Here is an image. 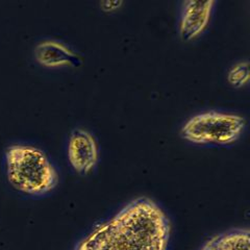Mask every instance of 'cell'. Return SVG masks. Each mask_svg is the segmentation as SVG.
<instances>
[{
	"label": "cell",
	"mask_w": 250,
	"mask_h": 250,
	"mask_svg": "<svg viewBox=\"0 0 250 250\" xmlns=\"http://www.w3.org/2000/svg\"><path fill=\"white\" fill-rule=\"evenodd\" d=\"M170 234L165 212L150 198L140 197L95 226L74 250H168Z\"/></svg>",
	"instance_id": "obj_1"
},
{
	"label": "cell",
	"mask_w": 250,
	"mask_h": 250,
	"mask_svg": "<svg viewBox=\"0 0 250 250\" xmlns=\"http://www.w3.org/2000/svg\"><path fill=\"white\" fill-rule=\"evenodd\" d=\"M6 172L16 190L42 195L57 187L59 175L48 156L30 145H13L6 150Z\"/></svg>",
	"instance_id": "obj_2"
},
{
	"label": "cell",
	"mask_w": 250,
	"mask_h": 250,
	"mask_svg": "<svg viewBox=\"0 0 250 250\" xmlns=\"http://www.w3.org/2000/svg\"><path fill=\"white\" fill-rule=\"evenodd\" d=\"M246 125L242 116L206 112L195 115L183 126L182 137L198 145H229L241 137Z\"/></svg>",
	"instance_id": "obj_3"
},
{
	"label": "cell",
	"mask_w": 250,
	"mask_h": 250,
	"mask_svg": "<svg viewBox=\"0 0 250 250\" xmlns=\"http://www.w3.org/2000/svg\"><path fill=\"white\" fill-rule=\"evenodd\" d=\"M68 159L73 169L80 174H88L96 167L99 153L96 139L82 128L72 131L68 143Z\"/></svg>",
	"instance_id": "obj_4"
},
{
	"label": "cell",
	"mask_w": 250,
	"mask_h": 250,
	"mask_svg": "<svg viewBox=\"0 0 250 250\" xmlns=\"http://www.w3.org/2000/svg\"><path fill=\"white\" fill-rule=\"evenodd\" d=\"M215 1H186L179 23V34L183 40L191 41L199 37L205 29L212 16Z\"/></svg>",
	"instance_id": "obj_5"
},
{
	"label": "cell",
	"mask_w": 250,
	"mask_h": 250,
	"mask_svg": "<svg viewBox=\"0 0 250 250\" xmlns=\"http://www.w3.org/2000/svg\"><path fill=\"white\" fill-rule=\"evenodd\" d=\"M36 60L45 67H77L82 58L70 47L59 41L48 40L39 43L35 49Z\"/></svg>",
	"instance_id": "obj_6"
},
{
	"label": "cell",
	"mask_w": 250,
	"mask_h": 250,
	"mask_svg": "<svg viewBox=\"0 0 250 250\" xmlns=\"http://www.w3.org/2000/svg\"><path fill=\"white\" fill-rule=\"evenodd\" d=\"M200 250H250L248 229H236L209 239Z\"/></svg>",
	"instance_id": "obj_7"
},
{
	"label": "cell",
	"mask_w": 250,
	"mask_h": 250,
	"mask_svg": "<svg viewBox=\"0 0 250 250\" xmlns=\"http://www.w3.org/2000/svg\"><path fill=\"white\" fill-rule=\"evenodd\" d=\"M249 62H241L230 68L228 74L229 83L234 88H242L249 82Z\"/></svg>",
	"instance_id": "obj_8"
}]
</instances>
